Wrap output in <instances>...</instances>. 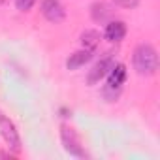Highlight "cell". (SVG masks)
Wrapping results in <instances>:
<instances>
[{"label": "cell", "mask_w": 160, "mask_h": 160, "mask_svg": "<svg viewBox=\"0 0 160 160\" xmlns=\"http://www.w3.org/2000/svg\"><path fill=\"white\" fill-rule=\"evenodd\" d=\"M132 64L138 75L141 77H149L154 75L158 70V53L151 43H139L134 49V57H132Z\"/></svg>", "instance_id": "6da1fadb"}, {"label": "cell", "mask_w": 160, "mask_h": 160, "mask_svg": "<svg viewBox=\"0 0 160 160\" xmlns=\"http://www.w3.org/2000/svg\"><path fill=\"white\" fill-rule=\"evenodd\" d=\"M106 77H108V83H106V89H104V96L111 102L122 91V85L126 81V66L122 62H115Z\"/></svg>", "instance_id": "7a4b0ae2"}, {"label": "cell", "mask_w": 160, "mask_h": 160, "mask_svg": "<svg viewBox=\"0 0 160 160\" xmlns=\"http://www.w3.org/2000/svg\"><path fill=\"white\" fill-rule=\"evenodd\" d=\"M60 141L64 145V151L70 152L72 156H77V158H85L87 152L81 145V139L75 134V130L68 124H60Z\"/></svg>", "instance_id": "3957f363"}, {"label": "cell", "mask_w": 160, "mask_h": 160, "mask_svg": "<svg viewBox=\"0 0 160 160\" xmlns=\"http://www.w3.org/2000/svg\"><path fill=\"white\" fill-rule=\"evenodd\" d=\"M0 134H2V138H4V141H6V145L12 152H15V154L21 152V149H23L21 136H19L17 126L13 124V121L8 119L6 115H0Z\"/></svg>", "instance_id": "277c9868"}, {"label": "cell", "mask_w": 160, "mask_h": 160, "mask_svg": "<svg viewBox=\"0 0 160 160\" xmlns=\"http://www.w3.org/2000/svg\"><path fill=\"white\" fill-rule=\"evenodd\" d=\"M113 64H115V58H113L111 55H108V57L100 58V60H98L91 70H89L87 83H89V85H96V83H100L102 79L109 73V70L113 68Z\"/></svg>", "instance_id": "5b68a950"}, {"label": "cell", "mask_w": 160, "mask_h": 160, "mask_svg": "<svg viewBox=\"0 0 160 160\" xmlns=\"http://www.w3.org/2000/svg\"><path fill=\"white\" fill-rule=\"evenodd\" d=\"M42 15L49 23H62L66 19V10L60 0H43L42 2Z\"/></svg>", "instance_id": "8992f818"}, {"label": "cell", "mask_w": 160, "mask_h": 160, "mask_svg": "<svg viewBox=\"0 0 160 160\" xmlns=\"http://www.w3.org/2000/svg\"><path fill=\"white\" fill-rule=\"evenodd\" d=\"M126 36V23L124 21H119V19H113V21H108L106 23V28H104V38L111 43H119L122 42Z\"/></svg>", "instance_id": "52a82bcc"}, {"label": "cell", "mask_w": 160, "mask_h": 160, "mask_svg": "<svg viewBox=\"0 0 160 160\" xmlns=\"http://www.w3.org/2000/svg\"><path fill=\"white\" fill-rule=\"evenodd\" d=\"M92 57H94V51L83 47V49H79V51H75V53H72V55L68 57L66 68H68V70H77V68L89 64V62L92 60Z\"/></svg>", "instance_id": "ba28073f"}, {"label": "cell", "mask_w": 160, "mask_h": 160, "mask_svg": "<svg viewBox=\"0 0 160 160\" xmlns=\"http://www.w3.org/2000/svg\"><path fill=\"white\" fill-rule=\"evenodd\" d=\"M111 15H113L111 8L104 2H94L91 6V17H92L94 23H108Z\"/></svg>", "instance_id": "9c48e42d"}, {"label": "cell", "mask_w": 160, "mask_h": 160, "mask_svg": "<svg viewBox=\"0 0 160 160\" xmlns=\"http://www.w3.org/2000/svg\"><path fill=\"white\" fill-rule=\"evenodd\" d=\"M79 42H81V45H83L85 49L94 51L96 45L100 43V32L94 30V28H87V30L81 32V36H79Z\"/></svg>", "instance_id": "30bf717a"}, {"label": "cell", "mask_w": 160, "mask_h": 160, "mask_svg": "<svg viewBox=\"0 0 160 160\" xmlns=\"http://www.w3.org/2000/svg\"><path fill=\"white\" fill-rule=\"evenodd\" d=\"M34 4H36V0H15V6L19 12H28V10H32Z\"/></svg>", "instance_id": "8fae6325"}, {"label": "cell", "mask_w": 160, "mask_h": 160, "mask_svg": "<svg viewBox=\"0 0 160 160\" xmlns=\"http://www.w3.org/2000/svg\"><path fill=\"white\" fill-rule=\"evenodd\" d=\"M139 2H141V0H113V4H115V6H121V8H126V10L136 8Z\"/></svg>", "instance_id": "7c38bea8"}]
</instances>
